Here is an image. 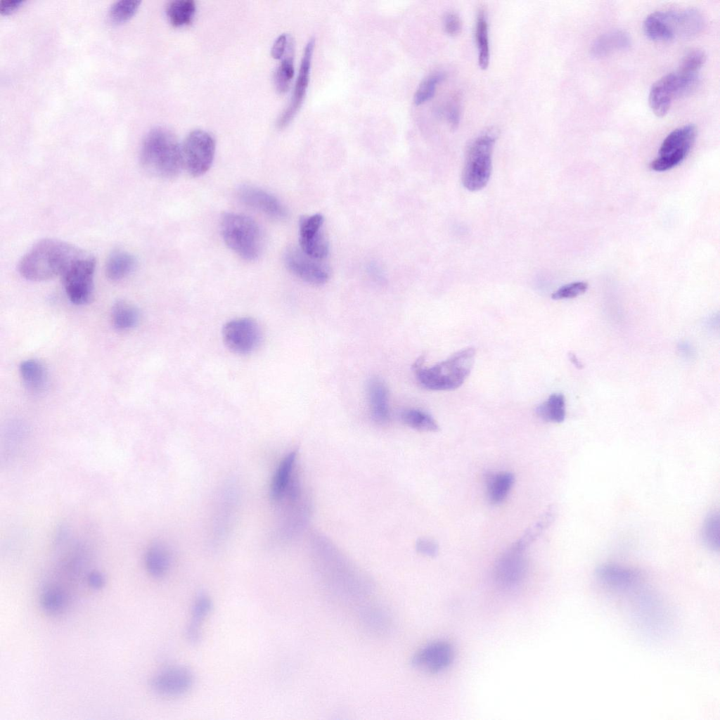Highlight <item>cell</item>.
Masks as SVG:
<instances>
[{
  "mask_svg": "<svg viewBox=\"0 0 720 720\" xmlns=\"http://www.w3.org/2000/svg\"><path fill=\"white\" fill-rule=\"evenodd\" d=\"M169 554L165 545L155 542L149 546L145 556V565L152 577H163L169 569Z\"/></svg>",
  "mask_w": 720,
  "mask_h": 720,
  "instance_id": "25",
  "label": "cell"
},
{
  "mask_svg": "<svg viewBox=\"0 0 720 720\" xmlns=\"http://www.w3.org/2000/svg\"><path fill=\"white\" fill-rule=\"evenodd\" d=\"M587 288V283L583 281L573 282L558 288L552 294L551 297L556 300L576 297L584 293Z\"/></svg>",
  "mask_w": 720,
  "mask_h": 720,
  "instance_id": "40",
  "label": "cell"
},
{
  "mask_svg": "<svg viewBox=\"0 0 720 720\" xmlns=\"http://www.w3.org/2000/svg\"><path fill=\"white\" fill-rule=\"evenodd\" d=\"M39 601L44 611L51 615L62 613L67 607L66 593L60 587H46L41 593Z\"/></svg>",
  "mask_w": 720,
  "mask_h": 720,
  "instance_id": "30",
  "label": "cell"
},
{
  "mask_svg": "<svg viewBox=\"0 0 720 720\" xmlns=\"http://www.w3.org/2000/svg\"><path fill=\"white\" fill-rule=\"evenodd\" d=\"M596 577L606 586L617 590H627L638 583L640 574L629 568L605 565L596 570Z\"/></svg>",
  "mask_w": 720,
  "mask_h": 720,
  "instance_id": "19",
  "label": "cell"
},
{
  "mask_svg": "<svg viewBox=\"0 0 720 720\" xmlns=\"http://www.w3.org/2000/svg\"><path fill=\"white\" fill-rule=\"evenodd\" d=\"M401 420L407 426L416 430L423 432H437L439 425L434 418L428 413L417 409H409L401 411Z\"/></svg>",
  "mask_w": 720,
  "mask_h": 720,
  "instance_id": "31",
  "label": "cell"
},
{
  "mask_svg": "<svg viewBox=\"0 0 720 720\" xmlns=\"http://www.w3.org/2000/svg\"><path fill=\"white\" fill-rule=\"evenodd\" d=\"M496 136L488 131L476 138L467 151L462 174L463 184L470 191L483 188L491 172V155Z\"/></svg>",
  "mask_w": 720,
  "mask_h": 720,
  "instance_id": "6",
  "label": "cell"
},
{
  "mask_svg": "<svg viewBox=\"0 0 720 720\" xmlns=\"http://www.w3.org/2000/svg\"><path fill=\"white\" fill-rule=\"evenodd\" d=\"M220 229L226 245L242 259L252 261L260 255L262 231L251 218L238 213H225L220 221Z\"/></svg>",
  "mask_w": 720,
  "mask_h": 720,
  "instance_id": "5",
  "label": "cell"
},
{
  "mask_svg": "<svg viewBox=\"0 0 720 720\" xmlns=\"http://www.w3.org/2000/svg\"><path fill=\"white\" fill-rule=\"evenodd\" d=\"M195 9V3L192 0H174L167 5V15L173 26L181 27L192 21Z\"/></svg>",
  "mask_w": 720,
  "mask_h": 720,
  "instance_id": "32",
  "label": "cell"
},
{
  "mask_svg": "<svg viewBox=\"0 0 720 720\" xmlns=\"http://www.w3.org/2000/svg\"><path fill=\"white\" fill-rule=\"evenodd\" d=\"M706 58V54L702 49H690L683 56L679 71L688 74H697L705 63Z\"/></svg>",
  "mask_w": 720,
  "mask_h": 720,
  "instance_id": "38",
  "label": "cell"
},
{
  "mask_svg": "<svg viewBox=\"0 0 720 720\" xmlns=\"http://www.w3.org/2000/svg\"><path fill=\"white\" fill-rule=\"evenodd\" d=\"M366 390L372 419L378 424L386 423L390 418V409L385 382L379 378H371L367 382Z\"/></svg>",
  "mask_w": 720,
  "mask_h": 720,
  "instance_id": "18",
  "label": "cell"
},
{
  "mask_svg": "<svg viewBox=\"0 0 720 720\" xmlns=\"http://www.w3.org/2000/svg\"><path fill=\"white\" fill-rule=\"evenodd\" d=\"M193 683L192 672L186 667H167L156 674L150 680L152 689L166 696H179L186 693Z\"/></svg>",
  "mask_w": 720,
  "mask_h": 720,
  "instance_id": "15",
  "label": "cell"
},
{
  "mask_svg": "<svg viewBox=\"0 0 720 720\" xmlns=\"http://www.w3.org/2000/svg\"><path fill=\"white\" fill-rule=\"evenodd\" d=\"M536 413L541 419L548 422L561 423L565 418V399L561 393L551 394L544 403L536 409Z\"/></svg>",
  "mask_w": 720,
  "mask_h": 720,
  "instance_id": "29",
  "label": "cell"
},
{
  "mask_svg": "<svg viewBox=\"0 0 720 720\" xmlns=\"http://www.w3.org/2000/svg\"><path fill=\"white\" fill-rule=\"evenodd\" d=\"M569 359H570V361H572V364H574V366H575L576 367H577L578 368H581L583 367V365H582V364H581V362L579 361V360H578V359L577 358V356H576V355H575L574 354H573V353H570V354H569Z\"/></svg>",
  "mask_w": 720,
  "mask_h": 720,
  "instance_id": "47",
  "label": "cell"
},
{
  "mask_svg": "<svg viewBox=\"0 0 720 720\" xmlns=\"http://www.w3.org/2000/svg\"><path fill=\"white\" fill-rule=\"evenodd\" d=\"M697 129L687 124L674 129L663 140L659 156L650 164L651 169L663 172L681 163L690 150L696 138Z\"/></svg>",
  "mask_w": 720,
  "mask_h": 720,
  "instance_id": "9",
  "label": "cell"
},
{
  "mask_svg": "<svg viewBox=\"0 0 720 720\" xmlns=\"http://www.w3.org/2000/svg\"><path fill=\"white\" fill-rule=\"evenodd\" d=\"M23 2L22 0H2L0 1V12L8 14L17 9Z\"/></svg>",
  "mask_w": 720,
  "mask_h": 720,
  "instance_id": "46",
  "label": "cell"
},
{
  "mask_svg": "<svg viewBox=\"0 0 720 720\" xmlns=\"http://www.w3.org/2000/svg\"><path fill=\"white\" fill-rule=\"evenodd\" d=\"M288 38L285 34H281L274 41L271 53L274 59H280L286 52Z\"/></svg>",
  "mask_w": 720,
  "mask_h": 720,
  "instance_id": "44",
  "label": "cell"
},
{
  "mask_svg": "<svg viewBox=\"0 0 720 720\" xmlns=\"http://www.w3.org/2000/svg\"><path fill=\"white\" fill-rule=\"evenodd\" d=\"M20 375L25 386L34 392H40L46 385L47 374L44 365L35 359H27L19 366Z\"/></svg>",
  "mask_w": 720,
  "mask_h": 720,
  "instance_id": "24",
  "label": "cell"
},
{
  "mask_svg": "<svg viewBox=\"0 0 720 720\" xmlns=\"http://www.w3.org/2000/svg\"><path fill=\"white\" fill-rule=\"evenodd\" d=\"M296 457L297 451H292L279 463L270 486V497L274 501H279L285 496L292 477Z\"/></svg>",
  "mask_w": 720,
  "mask_h": 720,
  "instance_id": "21",
  "label": "cell"
},
{
  "mask_svg": "<svg viewBox=\"0 0 720 720\" xmlns=\"http://www.w3.org/2000/svg\"><path fill=\"white\" fill-rule=\"evenodd\" d=\"M416 550L423 555L429 557H435L438 553L439 547L438 545L431 539H420L416 543Z\"/></svg>",
  "mask_w": 720,
  "mask_h": 720,
  "instance_id": "43",
  "label": "cell"
},
{
  "mask_svg": "<svg viewBox=\"0 0 720 720\" xmlns=\"http://www.w3.org/2000/svg\"><path fill=\"white\" fill-rule=\"evenodd\" d=\"M288 269L295 276L313 285L326 283L330 278L328 266L321 260L312 258L300 248H291L284 256Z\"/></svg>",
  "mask_w": 720,
  "mask_h": 720,
  "instance_id": "12",
  "label": "cell"
},
{
  "mask_svg": "<svg viewBox=\"0 0 720 720\" xmlns=\"http://www.w3.org/2000/svg\"><path fill=\"white\" fill-rule=\"evenodd\" d=\"M182 149L183 167L193 176H200L210 168L215 153V141L207 131L197 129L186 136Z\"/></svg>",
  "mask_w": 720,
  "mask_h": 720,
  "instance_id": "10",
  "label": "cell"
},
{
  "mask_svg": "<svg viewBox=\"0 0 720 720\" xmlns=\"http://www.w3.org/2000/svg\"><path fill=\"white\" fill-rule=\"evenodd\" d=\"M522 551L513 545L496 561L494 577L505 588L518 585L525 578L527 570V560Z\"/></svg>",
  "mask_w": 720,
  "mask_h": 720,
  "instance_id": "14",
  "label": "cell"
},
{
  "mask_svg": "<svg viewBox=\"0 0 720 720\" xmlns=\"http://www.w3.org/2000/svg\"><path fill=\"white\" fill-rule=\"evenodd\" d=\"M95 266L94 257L84 252L61 275L65 291L72 303L84 305L93 298Z\"/></svg>",
  "mask_w": 720,
  "mask_h": 720,
  "instance_id": "8",
  "label": "cell"
},
{
  "mask_svg": "<svg viewBox=\"0 0 720 720\" xmlns=\"http://www.w3.org/2000/svg\"><path fill=\"white\" fill-rule=\"evenodd\" d=\"M140 162L144 170L153 176L175 177L183 167L181 146L168 129L155 128L143 139Z\"/></svg>",
  "mask_w": 720,
  "mask_h": 720,
  "instance_id": "2",
  "label": "cell"
},
{
  "mask_svg": "<svg viewBox=\"0 0 720 720\" xmlns=\"http://www.w3.org/2000/svg\"><path fill=\"white\" fill-rule=\"evenodd\" d=\"M286 55L282 59L274 75V84L278 92H286L294 76L293 43L288 39Z\"/></svg>",
  "mask_w": 720,
  "mask_h": 720,
  "instance_id": "33",
  "label": "cell"
},
{
  "mask_svg": "<svg viewBox=\"0 0 720 720\" xmlns=\"http://www.w3.org/2000/svg\"><path fill=\"white\" fill-rule=\"evenodd\" d=\"M698 74L677 71L669 73L657 80L651 86L648 102L653 113L660 117L665 116L675 98L691 92L698 84Z\"/></svg>",
  "mask_w": 720,
  "mask_h": 720,
  "instance_id": "7",
  "label": "cell"
},
{
  "mask_svg": "<svg viewBox=\"0 0 720 720\" xmlns=\"http://www.w3.org/2000/svg\"><path fill=\"white\" fill-rule=\"evenodd\" d=\"M222 338L227 348L237 354H248L260 344L261 329L250 317H240L227 321L222 328Z\"/></svg>",
  "mask_w": 720,
  "mask_h": 720,
  "instance_id": "11",
  "label": "cell"
},
{
  "mask_svg": "<svg viewBox=\"0 0 720 720\" xmlns=\"http://www.w3.org/2000/svg\"><path fill=\"white\" fill-rule=\"evenodd\" d=\"M84 251L58 239L45 238L36 243L18 264L20 275L32 281H44L61 276Z\"/></svg>",
  "mask_w": 720,
  "mask_h": 720,
  "instance_id": "1",
  "label": "cell"
},
{
  "mask_svg": "<svg viewBox=\"0 0 720 720\" xmlns=\"http://www.w3.org/2000/svg\"><path fill=\"white\" fill-rule=\"evenodd\" d=\"M514 480V475L510 472H499L488 475L487 491L489 501L495 504L503 501L510 492Z\"/></svg>",
  "mask_w": 720,
  "mask_h": 720,
  "instance_id": "26",
  "label": "cell"
},
{
  "mask_svg": "<svg viewBox=\"0 0 720 720\" xmlns=\"http://www.w3.org/2000/svg\"><path fill=\"white\" fill-rule=\"evenodd\" d=\"M444 29L446 34L455 37L458 35L463 28L460 16L455 12H449L444 18Z\"/></svg>",
  "mask_w": 720,
  "mask_h": 720,
  "instance_id": "41",
  "label": "cell"
},
{
  "mask_svg": "<svg viewBox=\"0 0 720 720\" xmlns=\"http://www.w3.org/2000/svg\"><path fill=\"white\" fill-rule=\"evenodd\" d=\"M475 38L478 49L479 66L481 69L485 70L489 63L490 52L487 16L484 8H480L477 15Z\"/></svg>",
  "mask_w": 720,
  "mask_h": 720,
  "instance_id": "28",
  "label": "cell"
},
{
  "mask_svg": "<svg viewBox=\"0 0 720 720\" xmlns=\"http://www.w3.org/2000/svg\"><path fill=\"white\" fill-rule=\"evenodd\" d=\"M719 516L717 513L708 515L704 521L702 529V539L705 545L709 549L719 550Z\"/></svg>",
  "mask_w": 720,
  "mask_h": 720,
  "instance_id": "35",
  "label": "cell"
},
{
  "mask_svg": "<svg viewBox=\"0 0 720 720\" xmlns=\"http://www.w3.org/2000/svg\"><path fill=\"white\" fill-rule=\"evenodd\" d=\"M323 223L321 214L302 217L299 221L300 238H309L321 231Z\"/></svg>",
  "mask_w": 720,
  "mask_h": 720,
  "instance_id": "39",
  "label": "cell"
},
{
  "mask_svg": "<svg viewBox=\"0 0 720 720\" xmlns=\"http://www.w3.org/2000/svg\"><path fill=\"white\" fill-rule=\"evenodd\" d=\"M111 321L113 326L119 330H130L139 321V310L132 304L119 300L112 306Z\"/></svg>",
  "mask_w": 720,
  "mask_h": 720,
  "instance_id": "27",
  "label": "cell"
},
{
  "mask_svg": "<svg viewBox=\"0 0 720 720\" xmlns=\"http://www.w3.org/2000/svg\"><path fill=\"white\" fill-rule=\"evenodd\" d=\"M444 79V74L441 72L431 73L423 79L415 92L413 96L415 104L419 105L431 99L435 94L437 84Z\"/></svg>",
  "mask_w": 720,
  "mask_h": 720,
  "instance_id": "36",
  "label": "cell"
},
{
  "mask_svg": "<svg viewBox=\"0 0 720 720\" xmlns=\"http://www.w3.org/2000/svg\"><path fill=\"white\" fill-rule=\"evenodd\" d=\"M453 657L454 650L449 643L435 641L418 650L412 657L411 664L418 669L436 674L448 667Z\"/></svg>",
  "mask_w": 720,
  "mask_h": 720,
  "instance_id": "17",
  "label": "cell"
},
{
  "mask_svg": "<svg viewBox=\"0 0 720 720\" xmlns=\"http://www.w3.org/2000/svg\"><path fill=\"white\" fill-rule=\"evenodd\" d=\"M461 110L458 99L454 98L446 108V117L452 129H456L460 120Z\"/></svg>",
  "mask_w": 720,
  "mask_h": 720,
  "instance_id": "42",
  "label": "cell"
},
{
  "mask_svg": "<svg viewBox=\"0 0 720 720\" xmlns=\"http://www.w3.org/2000/svg\"><path fill=\"white\" fill-rule=\"evenodd\" d=\"M704 20L697 9L659 11L648 15L643 21L645 35L654 41H669L677 37H691L703 27Z\"/></svg>",
  "mask_w": 720,
  "mask_h": 720,
  "instance_id": "4",
  "label": "cell"
},
{
  "mask_svg": "<svg viewBox=\"0 0 720 720\" xmlns=\"http://www.w3.org/2000/svg\"><path fill=\"white\" fill-rule=\"evenodd\" d=\"M136 259L129 252L116 250L108 257L105 265L107 277L114 281L122 280L129 276L135 269Z\"/></svg>",
  "mask_w": 720,
  "mask_h": 720,
  "instance_id": "23",
  "label": "cell"
},
{
  "mask_svg": "<svg viewBox=\"0 0 720 720\" xmlns=\"http://www.w3.org/2000/svg\"><path fill=\"white\" fill-rule=\"evenodd\" d=\"M314 44V39H311L305 46L290 101L277 121L279 129L285 127L292 120L303 103L309 82Z\"/></svg>",
  "mask_w": 720,
  "mask_h": 720,
  "instance_id": "13",
  "label": "cell"
},
{
  "mask_svg": "<svg viewBox=\"0 0 720 720\" xmlns=\"http://www.w3.org/2000/svg\"><path fill=\"white\" fill-rule=\"evenodd\" d=\"M140 3L138 0L117 1L110 6L109 16L116 22L125 21L134 15Z\"/></svg>",
  "mask_w": 720,
  "mask_h": 720,
  "instance_id": "37",
  "label": "cell"
},
{
  "mask_svg": "<svg viewBox=\"0 0 720 720\" xmlns=\"http://www.w3.org/2000/svg\"><path fill=\"white\" fill-rule=\"evenodd\" d=\"M239 200L246 206L274 219L287 217L284 205L268 191L251 185L241 186L238 192Z\"/></svg>",
  "mask_w": 720,
  "mask_h": 720,
  "instance_id": "16",
  "label": "cell"
},
{
  "mask_svg": "<svg viewBox=\"0 0 720 720\" xmlns=\"http://www.w3.org/2000/svg\"><path fill=\"white\" fill-rule=\"evenodd\" d=\"M475 356L474 348L462 349L428 368L423 367L424 359L421 356L413 365V370L423 387L434 391L453 390L461 387L470 375Z\"/></svg>",
  "mask_w": 720,
  "mask_h": 720,
  "instance_id": "3",
  "label": "cell"
},
{
  "mask_svg": "<svg viewBox=\"0 0 720 720\" xmlns=\"http://www.w3.org/2000/svg\"><path fill=\"white\" fill-rule=\"evenodd\" d=\"M87 581L91 588L100 589L105 585V578L101 572L93 571L89 574Z\"/></svg>",
  "mask_w": 720,
  "mask_h": 720,
  "instance_id": "45",
  "label": "cell"
},
{
  "mask_svg": "<svg viewBox=\"0 0 720 720\" xmlns=\"http://www.w3.org/2000/svg\"><path fill=\"white\" fill-rule=\"evenodd\" d=\"M300 248L308 256L319 260L325 259L329 252L328 241L321 231L309 238H300Z\"/></svg>",
  "mask_w": 720,
  "mask_h": 720,
  "instance_id": "34",
  "label": "cell"
},
{
  "mask_svg": "<svg viewBox=\"0 0 720 720\" xmlns=\"http://www.w3.org/2000/svg\"><path fill=\"white\" fill-rule=\"evenodd\" d=\"M212 607V600L205 594H200L195 600L192 608L191 619L186 630V636L191 643L195 644L200 641L202 623L211 612Z\"/></svg>",
  "mask_w": 720,
  "mask_h": 720,
  "instance_id": "22",
  "label": "cell"
},
{
  "mask_svg": "<svg viewBox=\"0 0 720 720\" xmlns=\"http://www.w3.org/2000/svg\"><path fill=\"white\" fill-rule=\"evenodd\" d=\"M631 45L629 35L622 30H614L600 35L593 43L591 53L602 58L627 49Z\"/></svg>",
  "mask_w": 720,
  "mask_h": 720,
  "instance_id": "20",
  "label": "cell"
}]
</instances>
